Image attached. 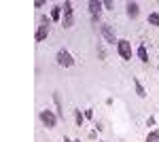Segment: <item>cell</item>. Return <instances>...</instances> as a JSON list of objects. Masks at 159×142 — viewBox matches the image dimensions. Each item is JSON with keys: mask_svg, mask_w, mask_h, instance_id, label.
<instances>
[{"mask_svg": "<svg viewBox=\"0 0 159 142\" xmlns=\"http://www.w3.org/2000/svg\"><path fill=\"white\" fill-rule=\"evenodd\" d=\"M49 25H51V19H47V17H40V25H38L36 30V43H40V40H45L47 36H49Z\"/></svg>", "mask_w": 159, "mask_h": 142, "instance_id": "6da1fadb", "label": "cell"}, {"mask_svg": "<svg viewBox=\"0 0 159 142\" xmlns=\"http://www.w3.org/2000/svg\"><path fill=\"white\" fill-rule=\"evenodd\" d=\"M117 51L123 59H132V43L129 40H119L117 43Z\"/></svg>", "mask_w": 159, "mask_h": 142, "instance_id": "7a4b0ae2", "label": "cell"}, {"mask_svg": "<svg viewBox=\"0 0 159 142\" xmlns=\"http://www.w3.org/2000/svg\"><path fill=\"white\" fill-rule=\"evenodd\" d=\"M57 64L64 66V68H70V66L74 64V59H72V55H70L66 49H61V51H57Z\"/></svg>", "mask_w": 159, "mask_h": 142, "instance_id": "3957f363", "label": "cell"}, {"mask_svg": "<svg viewBox=\"0 0 159 142\" xmlns=\"http://www.w3.org/2000/svg\"><path fill=\"white\" fill-rule=\"evenodd\" d=\"M40 121H43L47 127H55V125H57V115H53L51 110H40Z\"/></svg>", "mask_w": 159, "mask_h": 142, "instance_id": "277c9868", "label": "cell"}, {"mask_svg": "<svg viewBox=\"0 0 159 142\" xmlns=\"http://www.w3.org/2000/svg\"><path fill=\"white\" fill-rule=\"evenodd\" d=\"M74 24V15H72V4L64 2V28H72Z\"/></svg>", "mask_w": 159, "mask_h": 142, "instance_id": "5b68a950", "label": "cell"}, {"mask_svg": "<svg viewBox=\"0 0 159 142\" xmlns=\"http://www.w3.org/2000/svg\"><path fill=\"white\" fill-rule=\"evenodd\" d=\"M100 32H102V36H104V40H106V43H115V32H112V28H110L108 24H102V25H100Z\"/></svg>", "mask_w": 159, "mask_h": 142, "instance_id": "8992f818", "label": "cell"}, {"mask_svg": "<svg viewBox=\"0 0 159 142\" xmlns=\"http://www.w3.org/2000/svg\"><path fill=\"white\" fill-rule=\"evenodd\" d=\"M100 9H102V2H96V0H91V2H89V13H91V21H93V24H98Z\"/></svg>", "mask_w": 159, "mask_h": 142, "instance_id": "52a82bcc", "label": "cell"}, {"mask_svg": "<svg viewBox=\"0 0 159 142\" xmlns=\"http://www.w3.org/2000/svg\"><path fill=\"white\" fill-rule=\"evenodd\" d=\"M125 11H127V17L136 19L138 13H140V7H138V2H127V4H125Z\"/></svg>", "mask_w": 159, "mask_h": 142, "instance_id": "ba28073f", "label": "cell"}, {"mask_svg": "<svg viewBox=\"0 0 159 142\" xmlns=\"http://www.w3.org/2000/svg\"><path fill=\"white\" fill-rule=\"evenodd\" d=\"M134 87H136V94H138V98H147V91H144V87L140 85V81H138V79H134Z\"/></svg>", "mask_w": 159, "mask_h": 142, "instance_id": "9c48e42d", "label": "cell"}, {"mask_svg": "<svg viewBox=\"0 0 159 142\" xmlns=\"http://www.w3.org/2000/svg\"><path fill=\"white\" fill-rule=\"evenodd\" d=\"M138 57H140V62H148V53H147V47L144 45L138 47Z\"/></svg>", "mask_w": 159, "mask_h": 142, "instance_id": "30bf717a", "label": "cell"}, {"mask_svg": "<svg viewBox=\"0 0 159 142\" xmlns=\"http://www.w3.org/2000/svg\"><path fill=\"white\" fill-rule=\"evenodd\" d=\"M61 9H64V7H60V4H57V7H53V11H51V21H57V19H60Z\"/></svg>", "mask_w": 159, "mask_h": 142, "instance_id": "8fae6325", "label": "cell"}, {"mask_svg": "<svg viewBox=\"0 0 159 142\" xmlns=\"http://www.w3.org/2000/svg\"><path fill=\"white\" fill-rule=\"evenodd\" d=\"M147 142H159V130L151 131V134L147 136Z\"/></svg>", "mask_w": 159, "mask_h": 142, "instance_id": "7c38bea8", "label": "cell"}, {"mask_svg": "<svg viewBox=\"0 0 159 142\" xmlns=\"http://www.w3.org/2000/svg\"><path fill=\"white\" fill-rule=\"evenodd\" d=\"M148 24L151 25H159V13H151V15H148Z\"/></svg>", "mask_w": 159, "mask_h": 142, "instance_id": "4fadbf2b", "label": "cell"}, {"mask_svg": "<svg viewBox=\"0 0 159 142\" xmlns=\"http://www.w3.org/2000/svg\"><path fill=\"white\" fill-rule=\"evenodd\" d=\"M53 100H55V106H57V115H64V110H61V102H60V95L57 94H53Z\"/></svg>", "mask_w": 159, "mask_h": 142, "instance_id": "5bb4252c", "label": "cell"}, {"mask_svg": "<svg viewBox=\"0 0 159 142\" xmlns=\"http://www.w3.org/2000/svg\"><path fill=\"white\" fill-rule=\"evenodd\" d=\"M74 119H76V125H83V121H85V115H81L79 110L74 112Z\"/></svg>", "mask_w": 159, "mask_h": 142, "instance_id": "9a60e30c", "label": "cell"}, {"mask_svg": "<svg viewBox=\"0 0 159 142\" xmlns=\"http://www.w3.org/2000/svg\"><path fill=\"white\" fill-rule=\"evenodd\" d=\"M93 117V110H91V108H89V110H85V119H91Z\"/></svg>", "mask_w": 159, "mask_h": 142, "instance_id": "2e32d148", "label": "cell"}, {"mask_svg": "<svg viewBox=\"0 0 159 142\" xmlns=\"http://www.w3.org/2000/svg\"><path fill=\"white\" fill-rule=\"evenodd\" d=\"M64 142H70V140H68V138H64Z\"/></svg>", "mask_w": 159, "mask_h": 142, "instance_id": "e0dca14e", "label": "cell"}, {"mask_svg": "<svg viewBox=\"0 0 159 142\" xmlns=\"http://www.w3.org/2000/svg\"><path fill=\"white\" fill-rule=\"evenodd\" d=\"M76 142H81V140H76Z\"/></svg>", "mask_w": 159, "mask_h": 142, "instance_id": "ac0fdd59", "label": "cell"}]
</instances>
